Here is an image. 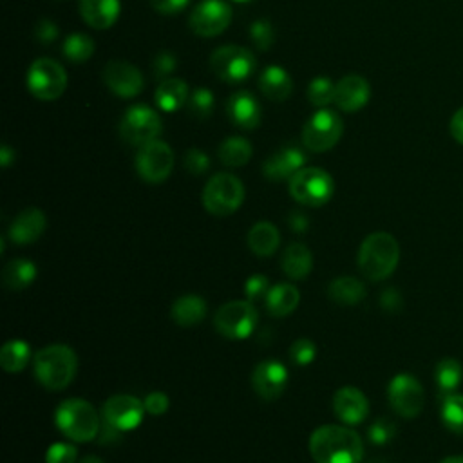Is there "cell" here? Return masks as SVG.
Segmentation results:
<instances>
[{
  "label": "cell",
  "instance_id": "obj_18",
  "mask_svg": "<svg viewBox=\"0 0 463 463\" xmlns=\"http://www.w3.org/2000/svg\"><path fill=\"white\" fill-rule=\"evenodd\" d=\"M371 98L369 81L360 74H347L336 81L335 103L345 112H356L367 105Z\"/></svg>",
  "mask_w": 463,
  "mask_h": 463
},
{
  "label": "cell",
  "instance_id": "obj_15",
  "mask_svg": "<svg viewBox=\"0 0 463 463\" xmlns=\"http://www.w3.org/2000/svg\"><path fill=\"white\" fill-rule=\"evenodd\" d=\"M103 420L121 432L136 429L145 416V403L130 394H112L103 403Z\"/></svg>",
  "mask_w": 463,
  "mask_h": 463
},
{
  "label": "cell",
  "instance_id": "obj_31",
  "mask_svg": "<svg viewBox=\"0 0 463 463\" xmlns=\"http://www.w3.org/2000/svg\"><path fill=\"white\" fill-rule=\"evenodd\" d=\"M327 295L336 304L353 306L365 297V286L356 277H338L329 282Z\"/></svg>",
  "mask_w": 463,
  "mask_h": 463
},
{
  "label": "cell",
  "instance_id": "obj_50",
  "mask_svg": "<svg viewBox=\"0 0 463 463\" xmlns=\"http://www.w3.org/2000/svg\"><path fill=\"white\" fill-rule=\"evenodd\" d=\"M449 130H450V136L454 137V141L463 145V107H459L452 114L450 123H449Z\"/></svg>",
  "mask_w": 463,
  "mask_h": 463
},
{
  "label": "cell",
  "instance_id": "obj_9",
  "mask_svg": "<svg viewBox=\"0 0 463 463\" xmlns=\"http://www.w3.org/2000/svg\"><path fill=\"white\" fill-rule=\"evenodd\" d=\"M255 67L253 52L241 45H222L210 56V69L217 78L228 83H239L250 78Z\"/></svg>",
  "mask_w": 463,
  "mask_h": 463
},
{
  "label": "cell",
  "instance_id": "obj_12",
  "mask_svg": "<svg viewBox=\"0 0 463 463\" xmlns=\"http://www.w3.org/2000/svg\"><path fill=\"white\" fill-rule=\"evenodd\" d=\"M387 398L402 418H416L425 403L421 383L412 374H396L387 385Z\"/></svg>",
  "mask_w": 463,
  "mask_h": 463
},
{
  "label": "cell",
  "instance_id": "obj_22",
  "mask_svg": "<svg viewBox=\"0 0 463 463\" xmlns=\"http://www.w3.org/2000/svg\"><path fill=\"white\" fill-rule=\"evenodd\" d=\"M45 213L40 208L22 210L9 226V239L14 244H31L45 232Z\"/></svg>",
  "mask_w": 463,
  "mask_h": 463
},
{
  "label": "cell",
  "instance_id": "obj_29",
  "mask_svg": "<svg viewBox=\"0 0 463 463\" xmlns=\"http://www.w3.org/2000/svg\"><path fill=\"white\" fill-rule=\"evenodd\" d=\"M282 271L289 277V279H304L311 268H313V255L309 251V248L302 242H293L284 250L282 255Z\"/></svg>",
  "mask_w": 463,
  "mask_h": 463
},
{
  "label": "cell",
  "instance_id": "obj_57",
  "mask_svg": "<svg viewBox=\"0 0 463 463\" xmlns=\"http://www.w3.org/2000/svg\"><path fill=\"white\" fill-rule=\"evenodd\" d=\"M369 463H383V461H380V459H376V461H369Z\"/></svg>",
  "mask_w": 463,
  "mask_h": 463
},
{
  "label": "cell",
  "instance_id": "obj_10",
  "mask_svg": "<svg viewBox=\"0 0 463 463\" xmlns=\"http://www.w3.org/2000/svg\"><path fill=\"white\" fill-rule=\"evenodd\" d=\"M67 74L61 63L51 58H38L27 71V89L42 101H52L63 94Z\"/></svg>",
  "mask_w": 463,
  "mask_h": 463
},
{
  "label": "cell",
  "instance_id": "obj_56",
  "mask_svg": "<svg viewBox=\"0 0 463 463\" xmlns=\"http://www.w3.org/2000/svg\"><path fill=\"white\" fill-rule=\"evenodd\" d=\"M232 2H237V4H244V2H251V0H232Z\"/></svg>",
  "mask_w": 463,
  "mask_h": 463
},
{
  "label": "cell",
  "instance_id": "obj_55",
  "mask_svg": "<svg viewBox=\"0 0 463 463\" xmlns=\"http://www.w3.org/2000/svg\"><path fill=\"white\" fill-rule=\"evenodd\" d=\"M80 463H105L103 459H99L98 456H85Z\"/></svg>",
  "mask_w": 463,
  "mask_h": 463
},
{
  "label": "cell",
  "instance_id": "obj_1",
  "mask_svg": "<svg viewBox=\"0 0 463 463\" xmlns=\"http://www.w3.org/2000/svg\"><path fill=\"white\" fill-rule=\"evenodd\" d=\"M309 452L315 463H360L364 443L349 427L322 425L309 438Z\"/></svg>",
  "mask_w": 463,
  "mask_h": 463
},
{
  "label": "cell",
  "instance_id": "obj_23",
  "mask_svg": "<svg viewBox=\"0 0 463 463\" xmlns=\"http://www.w3.org/2000/svg\"><path fill=\"white\" fill-rule=\"evenodd\" d=\"M119 0H80V14L92 29H109L119 16Z\"/></svg>",
  "mask_w": 463,
  "mask_h": 463
},
{
  "label": "cell",
  "instance_id": "obj_30",
  "mask_svg": "<svg viewBox=\"0 0 463 463\" xmlns=\"http://www.w3.org/2000/svg\"><path fill=\"white\" fill-rule=\"evenodd\" d=\"M36 279V266L27 259H13L2 269V284L7 289H24Z\"/></svg>",
  "mask_w": 463,
  "mask_h": 463
},
{
  "label": "cell",
  "instance_id": "obj_34",
  "mask_svg": "<svg viewBox=\"0 0 463 463\" xmlns=\"http://www.w3.org/2000/svg\"><path fill=\"white\" fill-rule=\"evenodd\" d=\"M434 378H436V383H438L439 391L445 392V394H450L461 383L463 367L456 358H443L436 364Z\"/></svg>",
  "mask_w": 463,
  "mask_h": 463
},
{
  "label": "cell",
  "instance_id": "obj_4",
  "mask_svg": "<svg viewBox=\"0 0 463 463\" xmlns=\"http://www.w3.org/2000/svg\"><path fill=\"white\" fill-rule=\"evenodd\" d=\"M54 423L60 432L72 441H92L98 438L101 421L96 409L81 398L63 400L54 412Z\"/></svg>",
  "mask_w": 463,
  "mask_h": 463
},
{
  "label": "cell",
  "instance_id": "obj_48",
  "mask_svg": "<svg viewBox=\"0 0 463 463\" xmlns=\"http://www.w3.org/2000/svg\"><path fill=\"white\" fill-rule=\"evenodd\" d=\"M402 295L394 289V288H387L382 297H380V306L389 311V313H396L402 309Z\"/></svg>",
  "mask_w": 463,
  "mask_h": 463
},
{
  "label": "cell",
  "instance_id": "obj_7",
  "mask_svg": "<svg viewBox=\"0 0 463 463\" xmlns=\"http://www.w3.org/2000/svg\"><path fill=\"white\" fill-rule=\"evenodd\" d=\"M257 320L259 313L250 300H232L217 309L213 326L224 338L242 340L253 333Z\"/></svg>",
  "mask_w": 463,
  "mask_h": 463
},
{
  "label": "cell",
  "instance_id": "obj_13",
  "mask_svg": "<svg viewBox=\"0 0 463 463\" xmlns=\"http://www.w3.org/2000/svg\"><path fill=\"white\" fill-rule=\"evenodd\" d=\"M174 168V152L165 141H152L139 146L136 156V170L146 183H163Z\"/></svg>",
  "mask_w": 463,
  "mask_h": 463
},
{
  "label": "cell",
  "instance_id": "obj_53",
  "mask_svg": "<svg viewBox=\"0 0 463 463\" xmlns=\"http://www.w3.org/2000/svg\"><path fill=\"white\" fill-rule=\"evenodd\" d=\"M13 159H14V152L9 148V145H4L2 150H0V163H2V166L7 168Z\"/></svg>",
  "mask_w": 463,
  "mask_h": 463
},
{
  "label": "cell",
  "instance_id": "obj_27",
  "mask_svg": "<svg viewBox=\"0 0 463 463\" xmlns=\"http://www.w3.org/2000/svg\"><path fill=\"white\" fill-rule=\"evenodd\" d=\"M266 309L273 317H286L293 313L300 302L298 289L289 282H280L269 288L266 295Z\"/></svg>",
  "mask_w": 463,
  "mask_h": 463
},
{
  "label": "cell",
  "instance_id": "obj_45",
  "mask_svg": "<svg viewBox=\"0 0 463 463\" xmlns=\"http://www.w3.org/2000/svg\"><path fill=\"white\" fill-rule=\"evenodd\" d=\"M143 403H145V411H146L148 414H152V416H161V414H165L166 409H168V405H170L168 396H166L165 392H161V391H152V392H148Z\"/></svg>",
  "mask_w": 463,
  "mask_h": 463
},
{
  "label": "cell",
  "instance_id": "obj_41",
  "mask_svg": "<svg viewBox=\"0 0 463 463\" xmlns=\"http://www.w3.org/2000/svg\"><path fill=\"white\" fill-rule=\"evenodd\" d=\"M396 434V427L392 421L385 420V418H380L376 420L369 430H367V436H369V441L374 443V445H385L389 443Z\"/></svg>",
  "mask_w": 463,
  "mask_h": 463
},
{
  "label": "cell",
  "instance_id": "obj_5",
  "mask_svg": "<svg viewBox=\"0 0 463 463\" xmlns=\"http://www.w3.org/2000/svg\"><path fill=\"white\" fill-rule=\"evenodd\" d=\"M244 201V186L239 177L221 172L208 179L203 190V204L212 215H230Z\"/></svg>",
  "mask_w": 463,
  "mask_h": 463
},
{
  "label": "cell",
  "instance_id": "obj_32",
  "mask_svg": "<svg viewBox=\"0 0 463 463\" xmlns=\"http://www.w3.org/2000/svg\"><path fill=\"white\" fill-rule=\"evenodd\" d=\"M31 358V345L20 338L9 340L0 349V365L7 373H20Z\"/></svg>",
  "mask_w": 463,
  "mask_h": 463
},
{
  "label": "cell",
  "instance_id": "obj_24",
  "mask_svg": "<svg viewBox=\"0 0 463 463\" xmlns=\"http://www.w3.org/2000/svg\"><path fill=\"white\" fill-rule=\"evenodd\" d=\"M260 92L271 101H284L293 90V80L286 69L279 65H268L259 76Z\"/></svg>",
  "mask_w": 463,
  "mask_h": 463
},
{
  "label": "cell",
  "instance_id": "obj_6",
  "mask_svg": "<svg viewBox=\"0 0 463 463\" xmlns=\"http://www.w3.org/2000/svg\"><path fill=\"white\" fill-rule=\"evenodd\" d=\"M335 192L333 177L317 166H304L289 179L291 197L304 206H322Z\"/></svg>",
  "mask_w": 463,
  "mask_h": 463
},
{
  "label": "cell",
  "instance_id": "obj_39",
  "mask_svg": "<svg viewBox=\"0 0 463 463\" xmlns=\"http://www.w3.org/2000/svg\"><path fill=\"white\" fill-rule=\"evenodd\" d=\"M317 354V345L309 338H297L289 345V358L297 365H307L313 362Z\"/></svg>",
  "mask_w": 463,
  "mask_h": 463
},
{
  "label": "cell",
  "instance_id": "obj_35",
  "mask_svg": "<svg viewBox=\"0 0 463 463\" xmlns=\"http://www.w3.org/2000/svg\"><path fill=\"white\" fill-rule=\"evenodd\" d=\"M441 421L456 434H463V394H447L441 402Z\"/></svg>",
  "mask_w": 463,
  "mask_h": 463
},
{
  "label": "cell",
  "instance_id": "obj_42",
  "mask_svg": "<svg viewBox=\"0 0 463 463\" xmlns=\"http://www.w3.org/2000/svg\"><path fill=\"white\" fill-rule=\"evenodd\" d=\"M269 291V280L266 275H251L246 279L244 282V295H246V300L253 302V300H259V298H266Z\"/></svg>",
  "mask_w": 463,
  "mask_h": 463
},
{
  "label": "cell",
  "instance_id": "obj_49",
  "mask_svg": "<svg viewBox=\"0 0 463 463\" xmlns=\"http://www.w3.org/2000/svg\"><path fill=\"white\" fill-rule=\"evenodd\" d=\"M98 439L99 443L103 445H109V443H118L121 439V430L116 429L114 425H110L107 420L101 421V427H99V432H98Z\"/></svg>",
  "mask_w": 463,
  "mask_h": 463
},
{
  "label": "cell",
  "instance_id": "obj_28",
  "mask_svg": "<svg viewBox=\"0 0 463 463\" xmlns=\"http://www.w3.org/2000/svg\"><path fill=\"white\" fill-rule=\"evenodd\" d=\"M188 85L179 78H166L163 80L154 94V99L159 109L165 112L179 110L188 103Z\"/></svg>",
  "mask_w": 463,
  "mask_h": 463
},
{
  "label": "cell",
  "instance_id": "obj_14",
  "mask_svg": "<svg viewBox=\"0 0 463 463\" xmlns=\"http://www.w3.org/2000/svg\"><path fill=\"white\" fill-rule=\"evenodd\" d=\"M232 22V7L224 0H203L199 2L188 18L190 29L204 38L221 34Z\"/></svg>",
  "mask_w": 463,
  "mask_h": 463
},
{
  "label": "cell",
  "instance_id": "obj_46",
  "mask_svg": "<svg viewBox=\"0 0 463 463\" xmlns=\"http://www.w3.org/2000/svg\"><path fill=\"white\" fill-rule=\"evenodd\" d=\"M175 65H177L175 56H174L172 52H166V51L159 52V54L154 58V63H152L156 76H161V78H163V76H168V74L175 69Z\"/></svg>",
  "mask_w": 463,
  "mask_h": 463
},
{
  "label": "cell",
  "instance_id": "obj_54",
  "mask_svg": "<svg viewBox=\"0 0 463 463\" xmlns=\"http://www.w3.org/2000/svg\"><path fill=\"white\" fill-rule=\"evenodd\" d=\"M439 463H463V456H449V458L441 459Z\"/></svg>",
  "mask_w": 463,
  "mask_h": 463
},
{
  "label": "cell",
  "instance_id": "obj_33",
  "mask_svg": "<svg viewBox=\"0 0 463 463\" xmlns=\"http://www.w3.org/2000/svg\"><path fill=\"white\" fill-rule=\"evenodd\" d=\"M217 156H219L222 165L237 168V166H242V165H246L250 161V157H251V145H250L248 139L233 136V137L224 139L219 145Z\"/></svg>",
  "mask_w": 463,
  "mask_h": 463
},
{
  "label": "cell",
  "instance_id": "obj_17",
  "mask_svg": "<svg viewBox=\"0 0 463 463\" xmlns=\"http://www.w3.org/2000/svg\"><path fill=\"white\" fill-rule=\"evenodd\" d=\"M288 380H289V374L286 365L277 360H264L257 364L251 374V383L255 392L268 402L277 400L284 392Z\"/></svg>",
  "mask_w": 463,
  "mask_h": 463
},
{
  "label": "cell",
  "instance_id": "obj_38",
  "mask_svg": "<svg viewBox=\"0 0 463 463\" xmlns=\"http://www.w3.org/2000/svg\"><path fill=\"white\" fill-rule=\"evenodd\" d=\"M188 110L194 118L197 119H204L212 114V109H213V94L212 90L204 89V87H199L195 89L190 98H188Z\"/></svg>",
  "mask_w": 463,
  "mask_h": 463
},
{
  "label": "cell",
  "instance_id": "obj_43",
  "mask_svg": "<svg viewBox=\"0 0 463 463\" xmlns=\"http://www.w3.org/2000/svg\"><path fill=\"white\" fill-rule=\"evenodd\" d=\"M47 463H74L76 461V447L71 443H54L45 452Z\"/></svg>",
  "mask_w": 463,
  "mask_h": 463
},
{
  "label": "cell",
  "instance_id": "obj_11",
  "mask_svg": "<svg viewBox=\"0 0 463 463\" xmlns=\"http://www.w3.org/2000/svg\"><path fill=\"white\" fill-rule=\"evenodd\" d=\"M344 132L342 118L329 110H317L302 128V143L311 152H326L333 148Z\"/></svg>",
  "mask_w": 463,
  "mask_h": 463
},
{
  "label": "cell",
  "instance_id": "obj_8",
  "mask_svg": "<svg viewBox=\"0 0 463 463\" xmlns=\"http://www.w3.org/2000/svg\"><path fill=\"white\" fill-rule=\"evenodd\" d=\"M161 127V118L154 109L146 105H134L125 110L119 121V136L128 145L143 146L157 139Z\"/></svg>",
  "mask_w": 463,
  "mask_h": 463
},
{
  "label": "cell",
  "instance_id": "obj_2",
  "mask_svg": "<svg viewBox=\"0 0 463 463\" xmlns=\"http://www.w3.org/2000/svg\"><path fill=\"white\" fill-rule=\"evenodd\" d=\"M400 246L398 241L387 232H374L367 235L360 248L356 264L362 275L373 282L387 279L398 266Z\"/></svg>",
  "mask_w": 463,
  "mask_h": 463
},
{
  "label": "cell",
  "instance_id": "obj_47",
  "mask_svg": "<svg viewBox=\"0 0 463 463\" xmlns=\"http://www.w3.org/2000/svg\"><path fill=\"white\" fill-rule=\"evenodd\" d=\"M190 0H150L154 11L161 14H175L188 5Z\"/></svg>",
  "mask_w": 463,
  "mask_h": 463
},
{
  "label": "cell",
  "instance_id": "obj_44",
  "mask_svg": "<svg viewBox=\"0 0 463 463\" xmlns=\"http://www.w3.org/2000/svg\"><path fill=\"white\" fill-rule=\"evenodd\" d=\"M184 168L194 175H201L210 168V159L203 150L190 148L184 154Z\"/></svg>",
  "mask_w": 463,
  "mask_h": 463
},
{
  "label": "cell",
  "instance_id": "obj_26",
  "mask_svg": "<svg viewBox=\"0 0 463 463\" xmlns=\"http://www.w3.org/2000/svg\"><path fill=\"white\" fill-rule=\"evenodd\" d=\"M246 241L257 257H269L279 248L280 233L269 221H259L250 228Z\"/></svg>",
  "mask_w": 463,
  "mask_h": 463
},
{
  "label": "cell",
  "instance_id": "obj_52",
  "mask_svg": "<svg viewBox=\"0 0 463 463\" xmlns=\"http://www.w3.org/2000/svg\"><path fill=\"white\" fill-rule=\"evenodd\" d=\"M288 222H289L291 230L297 232V233L306 232V230H307V224H309L307 217H306L304 213H300V212H293V213L288 217Z\"/></svg>",
  "mask_w": 463,
  "mask_h": 463
},
{
  "label": "cell",
  "instance_id": "obj_20",
  "mask_svg": "<svg viewBox=\"0 0 463 463\" xmlns=\"http://www.w3.org/2000/svg\"><path fill=\"white\" fill-rule=\"evenodd\" d=\"M306 156L298 146H282L275 154H271L262 166L264 175L269 181H284L291 179L300 168H304Z\"/></svg>",
  "mask_w": 463,
  "mask_h": 463
},
{
  "label": "cell",
  "instance_id": "obj_19",
  "mask_svg": "<svg viewBox=\"0 0 463 463\" xmlns=\"http://www.w3.org/2000/svg\"><path fill=\"white\" fill-rule=\"evenodd\" d=\"M333 411L336 418L345 425H356L365 420L369 412V402L360 389L345 385L335 392Z\"/></svg>",
  "mask_w": 463,
  "mask_h": 463
},
{
  "label": "cell",
  "instance_id": "obj_37",
  "mask_svg": "<svg viewBox=\"0 0 463 463\" xmlns=\"http://www.w3.org/2000/svg\"><path fill=\"white\" fill-rule=\"evenodd\" d=\"M335 87H336V83H333L329 78H324V76L311 80V83L307 87L309 103L315 107H324V105L335 101Z\"/></svg>",
  "mask_w": 463,
  "mask_h": 463
},
{
  "label": "cell",
  "instance_id": "obj_25",
  "mask_svg": "<svg viewBox=\"0 0 463 463\" xmlns=\"http://www.w3.org/2000/svg\"><path fill=\"white\" fill-rule=\"evenodd\" d=\"M172 320L181 327H192L199 324L206 315V302L195 293L181 295L174 300L170 309Z\"/></svg>",
  "mask_w": 463,
  "mask_h": 463
},
{
  "label": "cell",
  "instance_id": "obj_3",
  "mask_svg": "<svg viewBox=\"0 0 463 463\" xmlns=\"http://www.w3.org/2000/svg\"><path fill=\"white\" fill-rule=\"evenodd\" d=\"M76 353L63 344H52L34 354V376L49 391L65 389L76 376Z\"/></svg>",
  "mask_w": 463,
  "mask_h": 463
},
{
  "label": "cell",
  "instance_id": "obj_16",
  "mask_svg": "<svg viewBox=\"0 0 463 463\" xmlns=\"http://www.w3.org/2000/svg\"><path fill=\"white\" fill-rule=\"evenodd\" d=\"M103 81L110 92L121 98H134L143 90L141 71L123 60H110L103 69Z\"/></svg>",
  "mask_w": 463,
  "mask_h": 463
},
{
  "label": "cell",
  "instance_id": "obj_36",
  "mask_svg": "<svg viewBox=\"0 0 463 463\" xmlns=\"http://www.w3.org/2000/svg\"><path fill=\"white\" fill-rule=\"evenodd\" d=\"M94 52V42L90 36L74 33L65 38L63 42V56L72 63L87 61Z\"/></svg>",
  "mask_w": 463,
  "mask_h": 463
},
{
  "label": "cell",
  "instance_id": "obj_40",
  "mask_svg": "<svg viewBox=\"0 0 463 463\" xmlns=\"http://www.w3.org/2000/svg\"><path fill=\"white\" fill-rule=\"evenodd\" d=\"M250 36L253 40V43L266 51L269 49V45L273 43V38H275V33H273V27L268 20H255L251 25H250Z\"/></svg>",
  "mask_w": 463,
  "mask_h": 463
},
{
  "label": "cell",
  "instance_id": "obj_51",
  "mask_svg": "<svg viewBox=\"0 0 463 463\" xmlns=\"http://www.w3.org/2000/svg\"><path fill=\"white\" fill-rule=\"evenodd\" d=\"M36 36H38V40H42V42H52V40L58 36V27H56V24H52L51 20H42V22L36 25Z\"/></svg>",
  "mask_w": 463,
  "mask_h": 463
},
{
  "label": "cell",
  "instance_id": "obj_21",
  "mask_svg": "<svg viewBox=\"0 0 463 463\" xmlns=\"http://www.w3.org/2000/svg\"><path fill=\"white\" fill-rule=\"evenodd\" d=\"M226 114L230 121L242 130H253L260 123V105L248 90H237L228 98Z\"/></svg>",
  "mask_w": 463,
  "mask_h": 463
}]
</instances>
